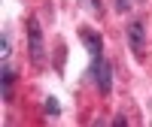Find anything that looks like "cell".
I'll use <instances>...</instances> for the list:
<instances>
[{
  "label": "cell",
  "instance_id": "cell-7",
  "mask_svg": "<svg viewBox=\"0 0 152 127\" xmlns=\"http://www.w3.org/2000/svg\"><path fill=\"white\" fill-rule=\"evenodd\" d=\"M116 9H119V12H128V9H131V0H116Z\"/></svg>",
  "mask_w": 152,
  "mask_h": 127
},
{
  "label": "cell",
  "instance_id": "cell-8",
  "mask_svg": "<svg viewBox=\"0 0 152 127\" xmlns=\"http://www.w3.org/2000/svg\"><path fill=\"white\" fill-rule=\"evenodd\" d=\"M85 3H88V6H91V9L97 12V15H100V9H104V6H100V0H85Z\"/></svg>",
  "mask_w": 152,
  "mask_h": 127
},
{
  "label": "cell",
  "instance_id": "cell-1",
  "mask_svg": "<svg viewBox=\"0 0 152 127\" xmlns=\"http://www.w3.org/2000/svg\"><path fill=\"white\" fill-rule=\"evenodd\" d=\"M28 55L34 67H43L46 64V40H43V27L34 15L28 18Z\"/></svg>",
  "mask_w": 152,
  "mask_h": 127
},
{
  "label": "cell",
  "instance_id": "cell-5",
  "mask_svg": "<svg viewBox=\"0 0 152 127\" xmlns=\"http://www.w3.org/2000/svg\"><path fill=\"white\" fill-rule=\"evenodd\" d=\"M12 82H15V70L9 64H3V70H0V94H3V100H12Z\"/></svg>",
  "mask_w": 152,
  "mask_h": 127
},
{
  "label": "cell",
  "instance_id": "cell-2",
  "mask_svg": "<svg viewBox=\"0 0 152 127\" xmlns=\"http://www.w3.org/2000/svg\"><path fill=\"white\" fill-rule=\"evenodd\" d=\"M128 45H131V55L137 61H146V24H143V18L128 21Z\"/></svg>",
  "mask_w": 152,
  "mask_h": 127
},
{
  "label": "cell",
  "instance_id": "cell-4",
  "mask_svg": "<svg viewBox=\"0 0 152 127\" xmlns=\"http://www.w3.org/2000/svg\"><path fill=\"white\" fill-rule=\"evenodd\" d=\"M79 40L85 43V48H88V55H91V58H100V55H104V36H100L97 30L79 27Z\"/></svg>",
  "mask_w": 152,
  "mask_h": 127
},
{
  "label": "cell",
  "instance_id": "cell-6",
  "mask_svg": "<svg viewBox=\"0 0 152 127\" xmlns=\"http://www.w3.org/2000/svg\"><path fill=\"white\" fill-rule=\"evenodd\" d=\"M46 115H52V118L61 115V103H58L55 97H46Z\"/></svg>",
  "mask_w": 152,
  "mask_h": 127
},
{
  "label": "cell",
  "instance_id": "cell-9",
  "mask_svg": "<svg viewBox=\"0 0 152 127\" xmlns=\"http://www.w3.org/2000/svg\"><path fill=\"white\" fill-rule=\"evenodd\" d=\"M137 3H140V0H137Z\"/></svg>",
  "mask_w": 152,
  "mask_h": 127
},
{
  "label": "cell",
  "instance_id": "cell-3",
  "mask_svg": "<svg viewBox=\"0 0 152 127\" xmlns=\"http://www.w3.org/2000/svg\"><path fill=\"white\" fill-rule=\"evenodd\" d=\"M91 76H94V85H97L100 97H110V94H113V67H110V61H104V55L94 58Z\"/></svg>",
  "mask_w": 152,
  "mask_h": 127
}]
</instances>
